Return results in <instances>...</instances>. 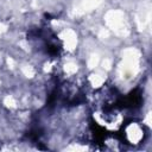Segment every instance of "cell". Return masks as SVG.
I'll list each match as a JSON object with an SVG mask.
<instances>
[{"instance_id": "1", "label": "cell", "mask_w": 152, "mask_h": 152, "mask_svg": "<svg viewBox=\"0 0 152 152\" xmlns=\"http://www.w3.org/2000/svg\"><path fill=\"white\" fill-rule=\"evenodd\" d=\"M126 139L129 144H138L141 139H144V127L138 125V122H131V125L126 126Z\"/></svg>"}]
</instances>
